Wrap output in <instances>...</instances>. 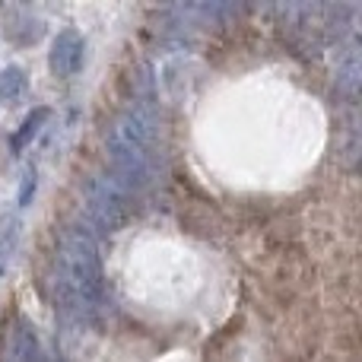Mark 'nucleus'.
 I'll return each instance as SVG.
<instances>
[{"instance_id":"obj_5","label":"nucleus","mask_w":362,"mask_h":362,"mask_svg":"<svg viewBox=\"0 0 362 362\" xmlns=\"http://www.w3.org/2000/svg\"><path fill=\"white\" fill-rule=\"evenodd\" d=\"M6 362H45L42 359V346H38V337H35V331H32L29 325H16Z\"/></svg>"},{"instance_id":"obj_7","label":"nucleus","mask_w":362,"mask_h":362,"mask_svg":"<svg viewBox=\"0 0 362 362\" xmlns=\"http://www.w3.org/2000/svg\"><path fill=\"white\" fill-rule=\"evenodd\" d=\"M45 121H48V108H35V112H32L29 118L23 121V127H19V134H16V137H13V153H19V150H23V146L29 144V140L38 134V127H42Z\"/></svg>"},{"instance_id":"obj_1","label":"nucleus","mask_w":362,"mask_h":362,"mask_svg":"<svg viewBox=\"0 0 362 362\" xmlns=\"http://www.w3.org/2000/svg\"><path fill=\"white\" fill-rule=\"evenodd\" d=\"M54 286L57 299L67 312L80 318H93L102 305L105 293V276H102V261L93 238L83 232H70L57 245L54 257Z\"/></svg>"},{"instance_id":"obj_3","label":"nucleus","mask_w":362,"mask_h":362,"mask_svg":"<svg viewBox=\"0 0 362 362\" xmlns=\"http://www.w3.org/2000/svg\"><path fill=\"white\" fill-rule=\"evenodd\" d=\"M127 213H131V191L121 185L118 178L95 175L83 191V216L93 229L99 232H115L124 226Z\"/></svg>"},{"instance_id":"obj_2","label":"nucleus","mask_w":362,"mask_h":362,"mask_svg":"<svg viewBox=\"0 0 362 362\" xmlns=\"http://www.w3.org/2000/svg\"><path fill=\"white\" fill-rule=\"evenodd\" d=\"M153 146H156V134H153V121L144 112H124L115 118L112 131H108V153H112V175L134 191L140 187L153 172Z\"/></svg>"},{"instance_id":"obj_8","label":"nucleus","mask_w":362,"mask_h":362,"mask_svg":"<svg viewBox=\"0 0 362 362\" xmlns=\"http://www.w3.org/2000/svg\"><path fill=\"white\" fill-rule=\"evenodd\" d=\"M29 194H35V172H29L23 181V191H19V204H29Z\"/></svg>"},{"instance_id":"obj_6","label":"nucleus","mask_w":362,"mask_h":362,"mask_svg":"<svg viewBox=\"0 0 362 362\" xmlns=\"http://www.w3.org/2000/svg\"><path fill=\"white\" fill-rule=\"evenodd\" d=\"M25 74L23 67H6L0 70V105H16L25 95Z\"/></svg>"},{"instance_id":"obj_4","label":"nucleus","mask_w":362,"mask_h":362,"mask_svg":"<svg viewBox=\"0 0 362 362\" xmlns=\"http://www.w3.org/2000/svg\"><path fill=\"white\" fill-rule=\"evenodd\" d=\"M83 35L74 29H64L57 32L54 45H51V70H54V76H61V80H67V76H74L76 70L83 67Z\"/></svg>"}]
</instances>
